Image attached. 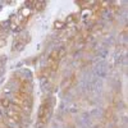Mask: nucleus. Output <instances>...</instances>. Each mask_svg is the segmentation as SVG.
<instances>
[{
    "mask_svg": "<svg viewBox=\"0 0 128 128\" xmlns=\"http://www.w3.org/2000/svg\"><path fill=\"white\" fill-rule=\"evenodd\" d=\"M62 56H63V50L59 49V50H52L50 52V55L48 58V63H46V67H45V74L49 77L51 76L52 73H55L56 69L59 68V64H60V60H62Z\"/></svg>",
    "mask_w": 128,
    "mask_h": 128,
    "instance_id": "1",
    "label": "nucleus"
},
{
    "mask_svg": "<svg viewBox=\"0 0 128 128\" xmlns=\"http://www.w3.org/2000/svg\"><path fill=\"white\" fill-rule=\"evenodd\" d=\"M28 35H26V34H22V35H19L17 38H16V41H14V45H13V48H14V50H20L22 49L27 42H28Z\"/></svg>",
    "mask_w": 128,
    "mask_h": 128,
    "instance_id": "3",
    "label": "nucleus"
},
{
    "mask_svg": "<svg viewBox=\"0 0 128 128\" xmlns=\"http://www.w3.org/2000/svg\"><path fill=\"white\" fill-rule=\"evenodd\" d=\"M52 106H54V102L50 98H45L42 100L41 105H40V109H38V114H37V120L40 126H44L48 123L51 112H52Z\"/></svg>",
    "mask_w": 128,
    "mask_h": 128,
    "instance_id": "2",
    "label": "nucleus"
}]
</instances>
